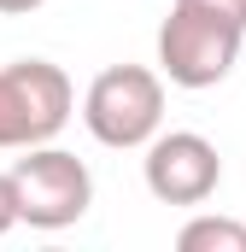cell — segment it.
I'll list each match as a JSON object with an SVG mask.
<instances>
[{
    "label": "cell",
    "instance_id": "6da1fadb",
    "mask_svg": "<svg viewBox=\"0 0 246 252\" xmlns=\"http://www.w3.org/2000/svg\"><path fill=\"white\" fill-rule=\"evenodd\" d=\"M70 118V82L59 64L24 59L0 70V147H35Z\"/></svg>",
    "mask_w": 246,
    "mask_h": 252
},
{
    "label": "cell",
    "instance_id": "7a4b0ae2",
    "mask_svg": "<svg viewBox=\"0 0 246 252\" xmlns=\"http://www.w3.org/2000/svg\"><path fill=\"white\" fill-rule=\"evenodd\" d=\"M235 53H241V24H229L217 12H199V6H182V0L158 30V59L170 70V82H182V88L223 82Z\"/></svg>",
    "mask_w": 246,
    "mask_h": 252
},
{
    "label": "cell",
    "instance_id": "3957f363",
    "mask_svg": "<svg viewBox=\"0 0 246 252\" xmlns=\"http://www.w3.org/2000/svg\"><path fill=\"white\" fill-rule=\"evenodd\" d=\"M158 112H164V88L153 70L141 64H112L94 76L88 88V129L106 141V147H135L158 129Z\"/></svg>",
    "mask_w": 246,
    "mask_h": 252
},
{
    "label": "cell",
    "instance_id": "277c9868",
    "mask_svg": "<svg viewBox=\"0 0 246 252\" xmlns=\"http://www.w3.org/2000/svg\"><path fill=\"white\" fill-rule=\"evenodd\" d=\"M12 182H18L24 217H30L35 229H64V223H76V217L88 211V170H82L70 153H59V147L18 158Z\"/></svg>",
    "mask_w": 246,
    "mask_h": 252
},
{
    "label": "cell",
    "instance_id": "5b68a950",
    "mask_svg": "<svg viewBox=\"0 0 246 252\" xmlns=\"http://www.w3.org/2000/svg\"><path fill=\"white\" fill-rule=\"evenodd\" d=\"M147 188L164 205H199L217 188V147L199 135H164L147 153Z\"/></svg>",
    "mask_w": 246,
    "mask_h": 252
},
{
    "label": "cell",
    "instance_id": "8992f818",
    "mask_svg": "<svg viewBox=\"0 0 246 252\" xmlns=\"http://www.w3.org/2000/svg\"><path fill=\"white\" fill-rule=\"evenodd\" d=\"M176 247L182 252H246V229L241 223H223V217H199V223L182 229Z\"/></svg>",
    "mask_w": 246,
    "mask_h": 252
},
{
    "label": "cell",
    "instance_id": "52a82bcc",
    "mask_svg": "<svg viewBox=\"0 0 246 252\" xmlns=\"http://www.w3.org/2000/svg\"><path fill=\"white\" fill-rule=\"evenodd\" d=\"M18 217H24V199H18V182H12V176H0V235H6V229H12Z\"/></svg>",
    "mask_w": 246,
    "mask_h": 252
},
{
    "label": "cell",
    "instance_id": "ba28073f",
    "mask_svg": "<svg viewBox=\"0 0 246 252\" xmlns=\"http://www.w3.org/2000/svg\"><path fill=\"white\" fill-rule=\"evenodd\" d=\"M182 6H199V12H217V18H229V24H241V30H246V0H182Z\"/></svg>",
    "mask_w": 246,
    "mask_h": 252
},
{
    "label": "cell",
    "instance_id": "9c48e42d",
    "mask_svg": "<svg viewBox=\"0 0 246 252\" xmlns=\"http://www.w3.org/2000/svg\"><path fill=\"white\" fill-rule=\"evenodd\" d=\"M41 0H0V12H35Z\"/></svg>",
    "mask_w": 246,
    "mask_h": 252
}]
</instances>
